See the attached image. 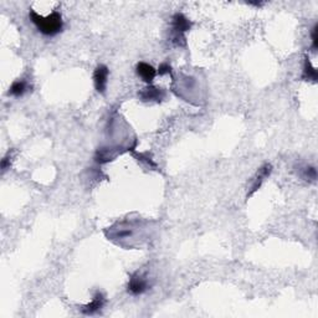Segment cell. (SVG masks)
I'll return each instance as SVG.
<instances>
[{
	"mask_svg": "<svg viewBox=\"0 0 318 318\" xmlns=\"http://www.w3.org/2000/svg\"><path fill=\"white\" fill-rule=\"evenodd\" d=\"M166 97L163 88L155 86H148L139 92V99L143 102H161Z\"/></svg>",
	"mask_w": 318,
	"mask_h": 318,
	"instance_id": "5",
	"label": "cell"
},
{
	"mask_svg": "<svg viewBox=\"0 0 318 318\" xmlns=\"http://www.w3.org/2000/svg\"><path fill=\"white\" fill-rule=\"evenodd\" d=\"M171 72H172V68L168 62H163L159 65L158 74L161 75V76H163V75H167V74H171Z\"/></svg>",
	"mask_w": 318,
	"mask_h": 318,
	"instance_id": "12",
	"label": "cell"
},
{
	"mask_svg": "<svg viewBox=\"0 0 318 318\" xmlns=\"http://www.w3.org/2000/svg\"><path fill=\"white\" fill-rule=\"evenodd\" d=\"M29 90V85L25 80H16L14 81L13 85L10 86L9 92L8 93L13 97H21L23 94Z\"/></svg>",
	"mask_w": 318,
	"mask_h": 318,
	"instance_id": "9",
	"label": "cell"
},
{
	"mask_svg": "<svg viewBox=\"0 0 318 318\" xmlns=\"http://www.w3.org/2000/svg\"><path fill=\"white\" fill-rule=\"evenodd\" d=\"M317 70L312 66L311 61H309V58L306 56L305 58V66H303V74H302V79L306 80V81H313V82H316L317 81Z\"/></svg>",
	"mask_w": 318,
	"mask_h": 318,
	"instance_id": "10",
	"label": "cell"
},
{
	"mask_svg": "<svg viewBox=\"0 0 318 318\" xmlns=\"http://www.w3.org/2000/svg\"><path fill=\"white\" fill-rule=\"evenodd\" d=\"M128 292L133 296H138L144 294L148 290V281L141 273H135L131 276L130 281H128Z\"/></svg>",
	"mask_w": 318,
	"mask_h": 318,
	"instance_id": "4",
	"label": "cell"
},
{
	"mask_svg": "<svg viewBox=\"0 0 318 318\" xmlns=\"http://www.w3.org/2000/svg\"><path fill=\"white\" fill-rule=\"evenodd\" d=\"M303 177L309 180L316 179L317 172H316V169H314V167H307V168L305 169V173H303Z\"/></svg>",
	"mask_w": 318,
	"mask_h": 318,
	"instance_id": "11",
	"label": "cell"
},
{
	"mask_svg": "<svg viewBox=\"0 0 318 318\" xmlns=\"http://www.w3.org/2000/svg\"><path fill=\"white\" fill-rule=\"evenodd\" d=\"M318 47V39H317V24L314 25L313 29H312V50L317 51Z\"/></svg>",
	"mask_w": 318,
	"mask_h": 318,
	"instance_id": "13",
	"label": "cell"
},
{
	"mask_svg": "<svg viewBox=\"0 0 318 318\" xmlns=\"http://www.w3.org/2000/svg\"><path fill=\"white\" fill-rule=\"evenodd\" d=\"M192 27V23L182 13L174 14L172 18V41L175 46H182L185 44V34Z\"/></svg>",
	"mask_w": 318,
	"mask_h": 318,
	"instance_id": "2",
	"label": "cell"
},
{
	"mask_svg": "<svg viewBox=\"0 0 318 318\" xmlns=\"http://www.w3.org/2000/svg\"><path fill=\"white\" fill-rule=\"evenodd\" d=\"M108 75H110V70L107 66L99 65L93 72V82L96 91L99 93H105L107 90V82H108Z\"/></svg>",
	"mask_w": 318,
	"mask_h": 318,
	"instance_id": "3",
	"label": "cell"
},
{
	"mask_svg": "<svg viewBox=\"0 0 318 318\" xmlns=\"http://www.w3.org/2000/svg\"><path fill=\"white\" fill-rule=\"evenodd\" d=\"M29 18L31 23L38 27L39 31L45 36H55L58 33L62 31L63 21L62 16L58 12H54L50 14L49 16L44 18V16L39 15L35 10L30 9Z\"/></svg>",
	"mask_w": 318,
	"mask_h": 318,
	"instance_id": "1",
	"label": "cell"
},
{
	"mask_svg": "<svg viewBox=\"0 0 318 318\" xmlns=\"http://www.w3.org/2000/svg\"><path fill=\"white\" fill-rule=\"evenodd\" d=\"M136 72L138 75V77H141L142 81H144L146 83H152L154 80L157 71L152 65L147 62H138L136 66Z\"/></svg>",
	"mask_w": 318,
	"mask_h": 318,
	"instance_id": "8",
	"label": "cell"
},
{
	"mask_svg": "<svg viewBox=\"0 0 318 318\" xmlns=\"http://www.w3.org/2000/svg\"><path fill=\"white\" fill-rule=\"evenodd\" d=\"M271 172H272V166L269 163L264 164V166L259 169L258 173H256L255 178H253V183H252V185H251V190L247 193V198H250L251 195L255 193L259 188H260L265 178L269 177V175L271 174Z\"/></svg>",
	"mask_w": 318,
	"mask_h": 318,
	"instance_id": "7",
	"label": "cell"
},
{
	"mask_svg": "<svg viewBox=\"0 0 318 318\" xmlns=\"http://www.w3.org/2000/svg\"><path fill=\"white\" fill-rule=\"evenodd\" d=\"M105 303H106L105 296H103L100 291H97L96 294H94L93 298H92L91 302L87 303V305H85L82 308H81V312H82L83 314H87V316H90V314H94V313H97V312L101 311V309L103 308V306H105Z\"/></svg>",
	"mask_w": 318,
	"mask_h": 318,
	"instance_id": "6",
	"label": "cell"
}]
</instances>
